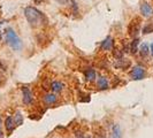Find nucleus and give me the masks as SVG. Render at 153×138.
<instances>
[{
  "label": "nucleus",
  "instance_id": "obj_8",
  "mask_svg": "<svg viewBox=\"0 0 153 138\" xmlns=\"http://www.w3.org/2000/svg\"><path fill=\"white\" fill-rule=\"evenodd\" d=\"M15 127H16V123L14 117L13 116H7L6 120H5V128H6L8 134H12L14 131V129H15Z\"/></svg>",
  "mask_w": 153,
  "mask_h": 138
},
{
  "label": "nucleus",
  "instance_id": "obj_22",
  "mask_svg": "<svg viewBox=\"0 0 153 138\" xmlns=\"http://www.w3.org/2000/svg\"><path fill=\"white\" fill-rule=\"evenodd\" d=\"M76 138H91V137H88V136H84V135H82V134H77L76 135Z\"/></svg>",
  "mask_w": 153,
  "mask_h": 138
},
{
  "label": "nucleus",
  "instance_id": "obj_27",
  "mask_svg": "<svg viewBox=\"0 0 153 138\" xmlns=\"http://www.w3.org/2000/svg\"><path fill=\"white\" fill-rule=\"evenodd\" d=\"M97 138H106V136H105V135H98Z\"/></svg>",
  "mask_w": 153,
  "mask_h": 138
},
{
  "label": "nucleus",
  "instance_id": "obj_3",
  "mask_svg": "<svg viewBox=\"0 0 153 138\" xmlns=\"http://www.w3.org/2000/svg\"><path fill=\"white\" fill-rule=\"evenodd\" d=\"M130 77L134 81H140V79H144L146 77V70L143 66H139L136 65L131 68L130 71Z\"/></svg>",
  "mask_w": 153,
  "mask_h": 138
},
{
  "label": "nucleus",
  "instance_id": "obj_7",
  "mask_svg": "<svg viewBox=\"0 0 153 138\" xmlns=\"http://www.w3.org/2000/svg\"><path fill=\"white\" fill-rule=\"evenodd\" d=\"M140 13L144 17H150L153 14V8L149 2H143L140 5Z\"/></svg>",
  "mask_w": 153,
  "mask_h": 138
},
{
  "label": "nucleus",
  "instance_id": "obj_17",
  "mask_svg": "<svg viewBox=\"0 0 153 138\" xmlns=\"http://www.w3.org/2000/svg\"><path fill=\"white\" fill-rule=\"evenodd\" d=\"M153 32V23H146L143 28V33L147 35V33H151Z\"/></svg>",
  "mask_w": 153,
  "mask_h": 138
},
{
  "label": "nucleus",
  "instance_id": "obj_14",
  "mask_svg": "<svg viewBox=\"0 0 153 138\" xmlns=\"http://www.w3.org/2000/svg\"><path fill=\"white\" fill-rule=\"evenodd\" d=\"M138 45H139V39L135 38L130 43V45H129V51H130L131 53H134V54L137 53V52H138Z\"/></svg>",
  "mask_w": 153,
  "mask_h": 138
},
{
  "label": "nucleus",
  "instance_id": "obj_4",
  "mask_svg": "<svg viewBox=\"0 0 153 138\" xmlns=\"http://www.w3.org/2000/svg\"><path fill=\"white\" fill-rule=\"evenodd\" d=\"M140 30V19L139 17H136V19H134L130 23H129V25H128V33H129V36L130 37H136L138 35V32Z\"/></svg>",
  "mask_w": 153,
  "mask_h": 138
},
{
  "label": "nucleus",
  "instance_id": "obj_1",
  "mask_svg": "<svg viewBox=\"0 0 153 138\" xmlns=\"http://www.w3.org/2000/svg\"><path fill=\"white\" fill-rule=\"evenodd\" d=\"M24 16H25L27 21L30 23L31 27H33V28H42L47 23L46 16L40 10H38L36 7H32V6L25 7Z\"/></svg>",
  "mask_w": 153,
  "mask_h": 138
},
{
  "label": "nucleus",
  "instance_id": "obj_25",
  "mask_svg": "<svg viewBox=\"0 0 153 138\" xmlns=\"http://www.w3.org/2000/svg\"><path fill=\"white\" fill-rule=\"evenodd\" d=\"M150 54L152 55V58H153V43L151 44V46H150Z\"/></svg>",
  "mask_w": 153,
  "mask_h": 138
},
{
  "label": "nucleus",
  "instance_id": "obj_2",
  "mask_svg": "<svg viewBox=\"0 0 153 138\" xmlns=\"http://www.w3.org/2000/svg\"><path fill=\"white\" fill-rule=\"evenodd\" d=\"M5 36H6V42H7V44L10 46L14 51H20V50L22 48V40L17 36V33L14 31V29L7 28L6 31H5Z\"/></svg>",
  "mask_w": 153,
  "mask_h": 138
},
{
  "label": "nucleus",
  "instance_id": "obj_9",
  "mask_svg": "<svg viewBox=\"0 0 153 138\" xmlns=\"http://www.w3.org/2000/svg\"><path fill=\"white\" fill-rule=\"evenodd\" d=\"M43 101L45 102L46 105L51 106V105H54L58 101V97H56L55 93H46L45 96L43 97Z\"/></svg>",
  "mask_w": 153,
  "mask_h": 138
},
{
  "label": "nucleus",
  "instance_id": "obj_13",
  "mask_svg": "<svg viewBox=\"0 0 153 138\" xmlns=\"http://www.w3.org/2000/svg\"><path fill=\"white\" fill-rule=\"evenodd\" d=\"M51 89H52V91L54 93H59V92H61L63 90V84H62L61 82L54 81V82L51 83Z\"/></svg>",
  "mask_w": 153,
  "mask_h": 138
},
{
  "label": "nucleus",
  "instance_id": "obj_5",
  "mask_svg": "<svg viewBox=\"0 0 153 138\" xmlns=\"http://www.w3.org/2000/svg\"><path fill=\"white\" fill-rule=\"evenodd\" d=\"M22 96H23V104L24 105H31L32 104V101H33V96H32V92L29 88H27V86H24L22 88Z\"/></svg>",
  "mask_w": 153,
  "mask_h": 138
},
{
  "label": "nucleus",
  "instance_id": "obj_18",
  "mask_svg": "<svg viewBox=\"0 0 153 138\" xmlns=\"http://www.w3.org/2000/svg\"><path fill=\"white\" fill-rule=\"evenodd\" d=\"M14 120H15L16 125H21L23 123V116L20 112H16L15 116H14Z\"/></svg>",
  "mask_w": 153,
  "mask_h": 138
},
{
  "label": "nucleus",
  "instance_id": "obj_21",
  "mask_svg": "<svg viewBox=\"0 0 153 138\" xmlns=\"http://www.w3.org/2000/svg\"><path fill=\"white\" fill-rule=\"evenodd\" d=\"M4 83H5V77L2 76V75H0V86L4 85Z\"/></svg>",
  "mask_w": 153,
  "mask_h": 138
},
{
  "label": "nucleus",
  "instance_id": "obj_12",
  "mask_svg": "<svg viewBox=\"0 0 153 138\" xmlns=\"http://www.w3.org/2000/svg\"><path fill=\"white\" fill-rule=\"evenodd\" d=\"M84 76L89 82H93L97 78V73L93 68H89L84 71Z\"/></svg>",
  "mask_w": 153,
  "mask_h": 138
},
{
  "label": "nucleus",
  "instance_id": "obj_6",
  "mask_svg": "<svg viewBox=\"0 0 153 138\" xmlns=\"http://www.w3.org/2000/svg\"><path fill=\"white\" fill-rule=\"evenodd\" d=\"M113 47H114V39L111 36H108L106 39H104V42H101V45H100L101 51H112Z\"/></svg>",
  "mask_w": 153,
  "mask_h": 138
},
{
  "label": "nucleus",
  "instance_id": "obj_15",
  "mask_svg": "<svg viewBox=\"0 0 153 138\" xmlns=\"http://www.w3.org/2000/svg\"><path fill=\"white\" fill-rule=\"evenodd\" d=\"M139 53H140V55H142L143 58L147 56L149 53H150V46H149V44H146V43L142 44V45H140V48H139Z\"/></svg>",
  "mask_w": 153,
  "mask_h": 138
},
{
  "label": "nucleus",
  "instance_id": "obj_11",
  "mask_svg": "<svg viewBox=\"0 0 153 138\" xmlns=\"http://www.w3.org/2000/svg\"><path fill=\"white\" fill-rule=\"evenodd\" d=\"M131 66V62L130 60H128V59H116V62H115V67L119 69H127L129 68Z\"/></svg>",
  "mask_w": 153,
  "mask_h": 138
},
{
  "label": "nucleus",
  "instance_id": "obj_10",
  "mask_svg": "<svg viewBox=\"0 0 153 138\" xmlns=\"http://www.w3.org/2000/svg\"><path fill=\"white\" fill-rule=\"evenodd\" d=\"M97 88L99 89V90H107L108 88H109V82H108V79L106 77L104 76H100L98 77V79H97Z\"/></svg>",
  "mask_w": 153,
  "mask_h": 138
},
{
  "label": "nucleus",
  "instance_id": "obj_16",
  "mask_svg": "<svg viewBox=\"0 0 153 138\" xmlns=\"http://www.w3.org/2000/svg\"><path fill=\"white\" fill-rule=\"evenodd\" d=\"M112 136H113V138H121V137H122L120 125L115 124L114 127H113V129H112Z\"/></svg>",
  "mask_w": 153,
  "mask_h": 138
},
{
  "label": "nucleus",
  "instance_id": "obj_20",
  "mask_svg": "<svg viewBox=\"0 0 153 138\" xmlns=\"http://www.w3.org/2000/svg\"><path fill=\"white\" fill-rule=\"evenodd\" d=\"M55 1H56L58 4H60V5H67L71 0H55Z\"/></svg>",
  "mask_w": 153,
  "mask_h": 138
},
{
  "label": "nucleus",
  "instance_id": "obj_24",
  "mask_svg": "<svg viewBox=\"0 0 153 138\" xmlns=\"http://www.w3.org/2000/svg\"><path fill=\"white\" fill-rule=\"evenodd\" d=\"M1 125H2V122H1V117H0V138L2 137V130H1Z\"/></svg>",
  "mask_w": 153,
  "mask_h": 138
},
{
  "label": "nucleus",
  "instance_id": "obj_26",
  "mask_svg": "<svg viewBox=\"0 0 153 138\" xmlns=\"http://www.w3.org/2000/svg\"><path fill=\"white\" fill-rule=\"evenodd\" d=\"M0 70H2V71H5V70H6V69H5V67L2 66V63H1V62H0Z\"/></svg>",
  "mask_w": 153,
  "mask_h": 138
},
{
  "label": "nucleus",
  "instance_id": "obj_23",
  "mask_svg": "<svg viewBox=\"0 0 153 138\" xmlns=\"http://www.w3.org/2000/svg\"><path fill=\"white\" fill-rule=\"evenodd\" d=\"M44 1H46V0H35V4H37V5H39V4H43Z\"/></svg>",
  "mask_w": 153,
  "mask_h": 138
},
{
  "label": "nucleus",
  "instance_id": "obj_19",
  "mask_svg": "<svg viewBox=\"0 0 153 138\" xmlns=\"http://www.w3.org/2000/svg\"><path fill=\"white\" fill-rule=\"evenodd\" d=\"M114 56L116 58V59H121V58H123V52L121 51V50H119V48H114Z\"/></svg>",
  "mask_w": 153,
  "mask_h": 138
}]
</instances>
